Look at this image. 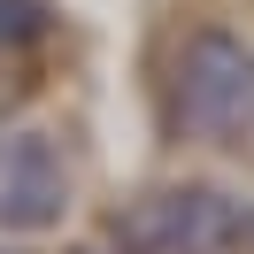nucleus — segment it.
<instances>
[{
  "label": "nucleus",
  "mask_w": 254,
  "mask_h": 254,
  "mask_svg": "<svg viewBox=\"0 0 254 254\" xmlns=\"http://www.w3.org/2000/svg\"><path fill=\"white\" fill-rule=\"evenodd\" d=\"M116 239H124V254H231L254 239V208L216 185H170L131 200Z\"/></svg>",
  "instance_id": "obj_1"
},
{
  "label": "nucleus",
  "mask_w": 254,
  "mask_h": 254,
  "mask_svg": "<svg viewBox=\"0 0 254 254\" xmlns=\"http://www.w3.org/2000/svg\"><path fill=\"white\" fill-rule=\"evenodd\" d=\"M170 116L185 139H239L254 116V54L231 31H200L170 69Z\"/></svg>",
  "instance_id": "obj_2"
},
{
  "label": "nucleus",
  "mask_w": 254,
  "mask_h": 254,
  "mask_svg": "<svg viewBox=\"0 0 254 254\" xmlns=\"http://www.w3.org/2000/svg\"><path fill=\"white\" fill-rule=\"evenodd\" d=\"M69 208V177L39 131H0V231H54Z\"/></svg>",
  "instance_id": "obj_3"
},
{
  "label": "nucleus",
  "mask_w": 254,
  "mask_h": 254,
  "mask_svg": "<svg viewBox=\"0 0 254 254\" xmlns=\"http://www.w3.org/2000/svg\"><path fill=\"white\" fill-rule=\"evenodd\" d=\"M39 31V0H0V47H23Z\"/></svg>",
  "instance_id": "obj_4"
}]
</instances>
